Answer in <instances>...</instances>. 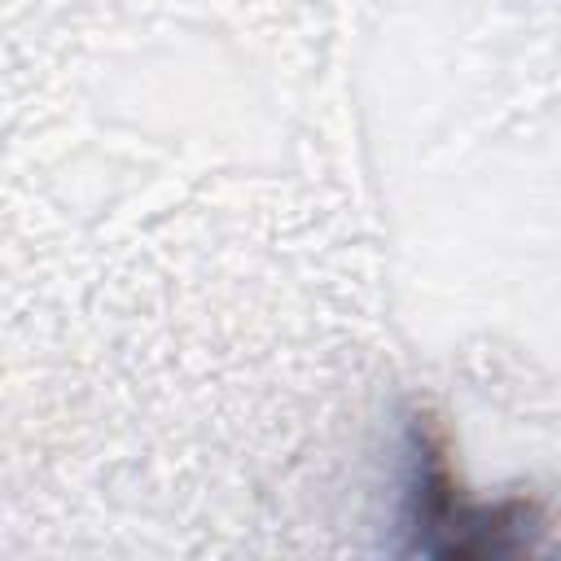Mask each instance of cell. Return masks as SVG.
I'll return each mask as SVG.
<instances>
[{"label":"cell","instance_id":"1","mask_svg":"<svg viewBox=\"0 0 561 561\" xmlns=\"http://www.w3.org/2000/svg\"><path fill=\"white\" fill-rule=\"evenodd\" d=\"M548 535V517L526 495H465L447 434L434 416L408 421V473L399 504V552L434 561L530 557Z\"/></svg>","mask_w":561,"mask_h":561}]
</instances>
